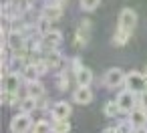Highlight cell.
Wrapping results in <instances>:
<instances>
[{
    "instance_id": "obj_1",
    "label": "cell",
    "mask_w": 147,
    "mask_h": 133,
    "mask_svg": "<svg viewBox=\"0 0 147 133\" xmlns=\"http://www.w3.org/2000/svg\"><path fill=\"white\" fill-rule=\"evenodd\" d=\"M125 77H127V73H125L123 69L113 67V69L105 71V75H103V85H105L107 89H119V87H125Z\"/></svg>"
},
{
    "instance_id": "obj_2",
    "label": "cell",
    "mask_w": 147,
    "mask_h": 133,
    "mask_svg": "<svg viewBox=\"0 0 147 133\" xmlns=\"http://www.w3.org/2000/svg\"><path fill=\"white\" fill-rule=\"evenodd\" d=\"M125 89H127V91H131V93H135V95H139V93L147 91L145 75H143V73H139V71H131V73H127V77H125Z\"/></svg>"
},
{
    "instance_id": "obj_3",
    "label": "cell",
    "mask_w": 147,
    "mask_h": 133,
    "mask_svg": "<svg viewBox=\"0 0 147 133\" xmlns=\"http://www.w3.org/2000/svg\"><path fill=\"white\" fill-rule=\"evenodd\" d=\"M32 119H30V115L28 113H16L12 119H10V123H8V129H10V133H28V131H32Z\"/></svg>"
},
{
    "instance_id": "obj_4",
    "label": "cell",
    "mask_w": 147,
    "mask_h": 133,
    "mask_svg": "<svg viewBox=\"0 0 147 133\" xmlns=\"http://www.w3.org/2000/svg\"><path fill=\"white\" fill-rule=\"evenodd\" d=\"M115 101H117V105H119V109H121L123 115H129V113L137 107V95L131 93V91H127V89H123V91L117 95Z\"/></svg>"
},
{
    "instance_id": "obj_5",
    "label": "cell",
    "mask_w": 147,
    "mask_h": 133,
    "mask_svg": "<svg viewBox=\"0 0 147 133\" xmlns=\"http://www.w3.org/2000/svg\"><path fill=\"white\" fill-rule=\"evenodd\" d=\"M135 26H137V12H135L133 8H123V10L119 12V24H117V28L127 30V32L133 34Z\"/></svg>"
},
{
    "instance_id": "obj_6",
    "label": "cell",
    "mask_w": 147,
    "mask_h": 133,
    "mask_svg": "<svg viewBox=\"0 0 147 133\" xmlns=\"http://www.w3.org/2000/svg\"><path fill=\"white\" fill-rule=\"evenodd\" d=\"M63 43V32L61 30H51L49 34L40 36V51L47 53V51H59V45Z\"/></svg>"
},
{
    "instance_id": "obj_7",
    "label": "cell",
    "mask_w": 147,
    "mask_h": 133,
    "mask_svg": "<svg viewBox=\"0 0 147 133\" xmlns=\"http://www.w3.org/2000/svg\"><path fill=\"white\" fill-rule=\"evenodd\" d=\"M24 85V81H22V77H20V73H8V75H4L2 77V89L4 91H10V93H20V87Z\"/></svg>"
},
{
    "instance_id": "obj_8",
    "label": "cell",
    "mask_w": 147,
    "mask_h": 133,
    "mask_svg": "<svg viewBox=\"0 0 147 133\" xmlns=\"http://www.w3.org/2000/svg\"><path fill=\"white\" fill-rule=\"evenodd\" d=\"M6 47L10 49V53H18L22 49H26V38L22 32H16V30H10V34L4 38Z\"/></svg>"
},
{
    "instance_id": "obj_9",
    "label": "cell",
    "mask_w": 147,
    "mask_h": 133,
    "mask_svg": "<svg viewBox=\"0 0 147 133\" xmlns=\"http://www.w3.org/2000/svg\"><path fill=\"white\" fill-rule=\"evenodd\" d=\"M93 99H95V93L91 87H77L73 91V103L77 105H89L93 103Z\"/></svg>"
},
{
    "instance_id": "obj_10",
    "label": "cell",
    "mask_w": 147,
    "mask_h": 133,
    "mask_svg": "<svg viewBox=\"0 0 147 133\" xmlns=\"http://www.w3.org/2000/svg\"><path fill=\"white\" fill-rule=\"evenodd\" d=\"M71 113H73V107H71V103H67V101H57V103H53V107H51V117H53V119H69Z\"/></svg>"
},
{
    "instance_id": "obj_11",
    "label": "cell",
    "mask_w": 147,
    "mask_h": 133,
    "mask_svg": "<svg viewBox=\"0 0 147 133\" xmlns=\"http://www.w3.org/2000/svg\"><path fill=\"white\" fill-rule=\"evenodd\" d=\"M89 32H91V20L85 18L81 22V26L77 28V32H75V47L77 49H81V47H85L89 43Z\"/></svg>"
},
{
    "instance_id": "obj_12",
    "label": "cell",
    "mask_w": 147,
    "mask_h": 133,
    "mask_svg": "<svg viewBox=\"0 0 147 133\" xmlns=\"http://www.w3.org/2000/svg\"><path fill=\"white\" fill-rule=\"evenodd\" d=\"M42 61L51 71H57L63 65V55L59 51H47V53H42Z\"/></svg>"
},
{
    "instance_id": "obj_13",
    "label": "cell",
    "mask_w": 147,
    "mask_h": 133,
    "mask_svg": "<svg viewBox=\"0 0 147 133\" xmlns=\"http://www.w3.org/2000/svg\"><path fill=\"white\" fill-rule=\"evenodd\" d=\"M40 16L47 18V20H51V22H57L63 16V6H59V4H45Z\"/></svg>"
},
{
    "instance_id": "obj_14",
    "label": "cell",
    "mask_w": 147,
    "mask_h": 133,
    "mask_svg": "<svg viewBox=\"0 0 147 133\" xmlns=\"http://www.w3.org/2000/svg\"><path fill=\"white\" fill-rule=\"evenodd\" d=\"M127 119H129V123H131L133 127H143V125H147V111L141 109V107H135V109L127 115Z\"/></svg>"
},
{
    "instance_id": "obj_15",
    "label": "cell",
    "mask_w": 147,
    "mask_h": 133,
    "mask_svg": "<svg viewBox=\"0 0 147 133\" xmlns=\"http://www.w3.org/2000/svg\"><path fill=\"white\" fill-rule=\"evenodd\" d=\"M20 77H22L24 85L34 83V81H40V73H38L36 65H24V67L20 69Z\"/></svg>"
},
{
    "instance_id": "obj_16",
    "label": "cell",
    "mask_w": 147,
    "mask_h": 133,
    "mask_svg": "<svg viewBox=\"0 0 147 133\" xmlns=\"http://www.w3.org/2000/svg\"><path fill=\"white\" fill-rule=\"evenodd\" d=\"M93 71L89 69V67H83L79 73H75V83H77V87H91V83H93Z\"/></svg>"
},
{
    "instance_id": "obj_17",
    "label": "cell",
    "mask_w": 147,
    "mask_h": 133,
    "mask_svg": "<svg viewBox=\"0 0 147 133\" xmlns=\"http://www.w3.org/2000/svg\"><path fill=\"white\" fill-rule=\"evenodd\" d=\"M26 95H28V97H34L36 101H38V99H42V97H47V89H45L42 81L28 83V85H26Z\"/></svg>"
},
{
    "instance_id": "obj_18",
    "label": "cell",
    "mask_w": 147,
    "mask_h": 133,
    "mask_svg": "<svg viewBox=\"0 0 147 133\" xmlns=\"http://www.w3.org/2000/svg\"><path fill=\"white\" fill-rule=\"evenodd\" d=\"M18 111H20V113H28V115H32L34 111H38V101H36L34 97L24 95V97H22V101H20Z\"/></svg>"
},
{
    "instance_id": "obj_19",
    "label": "cell",
    "mask_w": 147,
    "mask_h": 133,
    "mask_svg": "<svg viewBox=\"0 0 147 133\" xmlns=\"http://www.w3.org/2000/svg\"><path fill=\"white\" fill-rule=\"evenodd\" d=\"M103 115H105L107 119H115V117L121 115V109H119V105H117L115 99L105 101V105H103Z\"/></svg>"
},
{
    "instance_id": "obj_20",
    "label": "cell",
    "mask_w": 147,
    "mask_h": 133,
    "mask_svg": "<svg viewBox=\"0 0 147 133\" xmlns=\"http://www.w3.org/2000/svg\"><path fill=\"white\" fill-rule=\"evenodd\" d=\"M53 133H71L69 119H53Z\"/></svg>"
},
{
    "instance_id": "obj_21",
    "label": "cell",
    "mask_w": 147,
    "mask_h": 133,
    "mask_svg": "<svg viewBox=\"0 0 147 133\" xmlns=\"http://www.w3.org/2000/svg\"><path fill=\"white\" fill-rule=\"evenodd\" d=\"M129 38H131V32L117 28V32H115V36H113V45H115V47H125V45L129 43Z\"/></svg>"
},
{
    "instance_id": "obj_22",
    "label": "cell",
    "mask_w": 147,
    "mask_h": 133,
    "mask_svg": "<svg viewBox=\"0 0 147 133\" xmlns=\"http://www.w3.org/2000/svg\"><path fill=\"white\" fill-rule=\"evenodd\" d=\"M55 85H57V89H59V91H67V89H69V85H71V77L67 75V71H61V73L57 75Z\"/></svg>"
},
{
    "instance_id": "obj_23",
    "label": "cell",
    "mask_w": 147,
    "mask_h": 133,
    "mask_svg": "<svg viewBox=\"0 0 147 133\" xmlns=\"http://www.w3.org/2000/svg\"><path fill=\"white\" fill-rule=\"evenodd\" d=\"M32 133H53V123L47 119H38L32 125Z\"/></svg>"
},
{
    "instance_id": "obj_24",
    "label": "cell",
    "mask_w": 147,
    "mask_h": 133,
    "mask_svg": "<svg viewBox=\"0 0 147 133\" xmlns=\"http://www.w3.org/2000/svg\"><path fill=\"white\" fill-rule=\"evenodd\" d=\"M36 30H38V34H40V36H45V34H49V32L53 30V22L40 16V18H38V22H36Z\"/></svg>"
},
{
    "instance_id": "obj_25",
    "label": "cell",
    "mask_w": 147,
    "mask_h": 133,
    "mask_svg": "<svg viewBox=\"0 0 147 133\" xmlns=\"http://www.w3.org/2000/svg\"><path fill=\"white\" fill-rule=\"evenodd\" d=\"M99 4H101V0H81V8H83V10H87V12L97 10V8H99Z\"/></svg>"
},
{
    "instance_id": "obj_26",
    "label": "cell",
    "mask_w": 147,
    "mask_h": 133,
    "mask_svg": "<svg viewBox=\"0 0 147 133\" xmlns=\"http://www.w3.org/2000/svg\"><path fill=\"white\" fill-rule=\"evenodd\" d=\"M133 129H135V127L129 123V119H123V121L117 123V131H119V133H133Z\"/></svg>"
},
{
    "instance_id": "obj_27",
    "label": "cell",
    "mask_w": 147,
    "mask_h": 133,
    "mask_svg": "<svg viewBox=\"0 0 147 133\" xmlns=\"http://www.w3.org/2000/svg\"><path fill=\"white\" fill-rule=\"evenodd\" d=\"M137 107H141V109L147 111V91H143V93L137 95Z\"/></svg>"
},
{
    "instance_id": "obj_28",
    "label": "cell",
    "mask_w": 147,
    "mask_h": 133,
    "mask_svg": "<svg viewBox=\"0 0 147 133\" xmlns=\"http://www.w3.org/2000/svg\"><path fill=\"white\" fill-rule=\"evenodd\" d=\"M83 67H85V65L81 63V59H79V57H75V59L71 61V71H73V73H79Z\"/></svg>"
},
{
    "instance_id": "obj_29",
    "label": "cell",
    "mask_w": 147,
    "mask_h": 133,
    "mask_svg": "<svg viewBox=\"0 0 147 133\" xmlns=\"http://www.w3.org/2000/svg\"><path fill=\"white\" fill-rule=\"evenodd\" d=\"M51 111V107H49V101H47V97H42V99H38V111Z\"/></svg>"
},
{
    "instance_id": "obj_30",
    "label": "cell",
    "mask_w": 147,
    "mask_h": 133,
    "mask_svg": "<svg viewBox=\"0 0 147 133\" xmlns=\"http://www.w3.org/2000/svg\"><path fill=\"white\" fill-rule=\"evenodd\" d=\"M67 2H69V0H47V4H59V6H63Z\"/></svg>"
},
{
    "instance_id": "obj_31",
    "label": "cell",
    "mask_w": 147,
    "mask_h": 133,
    "mask_svg": "<svg viewBox=\"0 0 147 133\" xmlns=\"http://www.w3.org/2000/svg\"><path fill=\"white\" fill-rule=\"evenodd\" d=\"M103 133H119V131H117V125H113V127H105Z\"/></svg>"
},
{
    "instance_id": "obj_32",
    "label": "cell",
    "mask_w": 147,
    "mask_h": 133,
    "mask_svg": "<svg viewBox=\"0 0 147 133\" xmlns=\"http://www.w3.org/2000/svg\"><path fill=\"white\" fill-rule=\"evenodd\" d=\"M133 133H147V125H143V127H135Z\"/></svg>"
},
{
    "instance_id": "obj_33",
    "label": "cell",
    "mask_w": 147,
    "mask_h": 133,
    "mask_svg": "<svg viewBox=\"0 0 147 133\" xmlns=\"http://www.w3.org/2000/svg\"><path fill=\"white\" fill-rule=\"evenodd\" d=\"M143 75H145V81H147V67H145V71H143Z\"/></svg>"
}]
</instances>
